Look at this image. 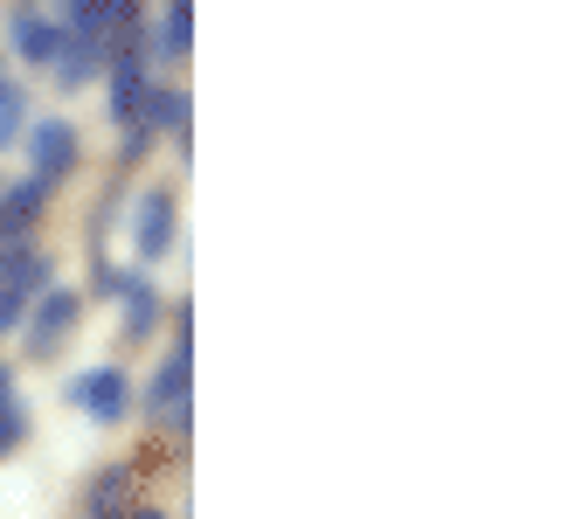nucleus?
<instances>
[{
	"mask_svg": "<svg viewBox=\"0 0 568 519\" xmlns=\"http://www.w3.org/2000/svg\"><path fill=\"white\" fill-rule=\"evenodd\" d=\"M28 305H36V319H28V354H36V360H49L55 346H63V339L77 333V312H83V298L70 292V284H42V292L28 298Z\"/></svg>",
	"mask_w": 568,
	"mask_h": 519,
	"instance_id": "1",
	"label": "nucleus"
},
{
	"mask_svg": "<svg viewBox=\"0 0 568 519\" xmlns=\"http://www.w3.org/2000/svg\"><path fill=\"white\" fill-rule=\"evenodd\" d=\"M28 139V160H36V173L55 187V181H70L77 173V153H83V139H77V125L70 119H36L21 132Z\"/></svg>",
	"mask_w": 568,
	"mask_h": 519,
	"instance_id": "2",
	"label": "nucleus"
},
{
	"mask_svg": "<svg viewBox=\"0 0 568 519\" xmlns=\"http://www.w3.org/2000/svg\"><path fill=\"white\" fill-rule=\"evenodd\" d=\"M63 35H70V28L55 21L49 8H14V14H8V49L21 55L28 70H49V55L63 49Z\"/></svg>",
	"mask_w": 568,
	"mask_h": 519,
	"instance_id": "3",
	"label": "nucleus"
},
{
	"mask_svg": "<svg viewBox=\"0 0 568 519\" xmlns=\"http://www.w3.org/2000/svg\"><path fill=\"white\" fill-rule=\"evenodd\" d=\"M174 228H181V215H174V194H166V187H153L146 201H139V264H160V256L174 250Z\"/></svg>",
	"mask_w": 568,
	"mask_h": 519,
	"instance_id": "4",
	"label": "nucleus"
},
{
	"mask_svg": "<svg viewBox=\"0 0 568 519\" xmlns=\"http://www.w3.org/2000/svg\"><path fill=\"white\" fill-rule=\"evenodd\" d=\"M42 201H49V181H42V173H28L21 187H8V194H0V250H8V243H21L28 228L42 222Z\"/></svg>",
	"mask_w": 568,
	"mask_h": 519,
	"instance_id": "5",
	"label": "nucleus"
},
{
	"mask_svg": "<svg viewBox=\"0 0 568 519\" xmlns=\"http://www.w3.org/2000/svg\"><path fill=\"white\" fill-rule=\"evenodd\" d=\"M187 374H194V354H187V346H174V354H166V367L153 374V395H146V409L166 423V416H174V423H187Z\"/></svg>",
	"mask_w": 568,
	"mask_h": 519,
	"instance_id": "6",
	"label": "nucleus"
},
{
	"mask_svg": "<svg viewBox=\"0 0 568 519\" xmlns=\"http://www.w3.org/2000/svg\"><path fill=\"white\" fill-rule=\"evenodd\" d=\"M77 401H83V409H91L98 423H119V416L132 409V388H125V374H119V367H91V374L77 381Z\"/></svg>",
	"mask_w": 568,
	"mask_h": 519,
	"instance_id": "7",
	"label": "nucleus"
},
{
	"mask_svg": "<svg viewBox=\"0 0 568 519\" xmlns=\"http://www.w3.org/2000/svg\"><path fill=\"white\" fill-rule=\"evenodd\" d=\"M104 70V49L91 42V35H63V49L49 55V77H55V91H83Z\"/></svg>",
	"mask_w": 568,
	"mask_h": 519,
	"instance_id": "8",
	"label": "nucleus"
},
{
	"mask_svg": "<svg viewBox=\"0 0 568 519\" xmlns=\"http://www.w3.org/2000/svg\"><path fill=\"white\" fill-rule=\"evenodd\" d=\"M42 284H49V256H42V250H28V243H8V250H0V292L36 298Z\"/></svg>",
	"mask_w": 568,
	"mask_h": 519,
	"instance_id": "9",
	"label": "nucleus"
},
{
	"mask_svg": "<svg viewBox=\"0 0 568 519\" xmlns=\"http://www.w3.org/2000/svg\"><path fill=\"white\" fill-rule=\"evenodd\" d=\"M153 55H166V63H181V55L194 49V0H166L160 8V28H153Z\"/></svg>",
	"mask_w": 568,
	"mask_h": 519,
	"instance_id": "10",
	"label": "nucleus"
},
{
	"mask_svg": "<svg viewBox=\"0 0 568 519\" xmlns=\"http://www.w3.org/2000/svg\"><path fill=\"white\" fill-rule=\"evenodd\" d=\"M139 125L174 132L181 146H187V91H181V83H153V91H146V111H139Z\"/></svg>",
	"mask_w": 568,
	"mask_h": 519,
	"instance_id": "11",
	"label": "nucleus"
},
{
	"mask_svg": "<svg viewBox=\"0 0 568 519\" xmlns=\"http://www.w3.org/2000/svg\"><path fill=\"white\" fill-rule=\"evenodd\" d=\"M111 298H125V333L139 339V333H153V319H160V298H153V284L146 277H119V292Z\"/></svg>",
	"mask_w": 568,
	"mask_h": 519,
	"instance_id": "12",
	"label": "nucleus"
},
{
	"mask_svg": "<svg viewBox=\"0 0 568 519\" xmlns=\"http://www.w3.org/2000/svg\"><path fill=\"white\" fill-rule=\"evenodd\" d=\"M132 512V478L125 471H104L91 485V519H125Z\"/></svg>",
	"mask_w": 568,
	"mask_h": 519,
	"instance_id": "13",
	"label": "nucleus"
},
{
	"mask_svg": "<svg viewBox=\"0 0 568 519\" xmlns=\"http://www.w3.org/2000/svg\"><path fill=\"white\" fill-rule=\"evenodd\" d=\"M21 132H28V91H14V83H0V153H8Z\"/></svg>",
	"mask_w": 568,
	"mask_h": 519,
	"instance_id": "14",
	"label": "nucleus"
},
{
	"mask_svg": "<svg viewBox=\"0 0 568 519\" xmlns=\"http://www.w3.org/2000/svg\"><path fill=\"white\" fill-rule=\"evenodd\" d=\"M21 437H28V416L14 409V395H8V401H0V457H14Z\"/></svg>",
	"mask_w": 568,
	"mask_h": 519,
	"instance_id": "15",
	"label": "nucleus"
},
{
	"mask_svg": "<svg viewBox=\"0 0 568 519\" xmlns=\"http://www.w3.org/2000/svg\"><path fill=\"white\" fill-rule=\"evenodd\" d=\"M21 312H28L21 292H0V333H21Z\"/></svg>",
	"mask_w": 568,
	"mask_h": 519,
	"instance_id": "16",
	"label": "nucleus"
},
{
	"mask_svg": "<svg viewBox=\"0 0 568 519\" xmlns=\"http://www.w3.org/2000/svg\"><path fill=\"white\" fill-rule=\"evenodd\" d=\"M83 8H91V0H49V14L63 21V28H77V21H83Z\"/></svg>",
	"mask_w": 568,
	"mask_h": 519,
	"instance_id": "17",
	"label": "nucleus"
},
{
	"mask_svg": "<svg viewBox=\"0 0 568 519\" xmlns=\"http://www.w3.org/2000/svg\"><path fill=\"white\" fill-rule=\"evenodd\" d=\"M125 519H166V512H160V506H132Z\"/></svg>",
	"mask_w": 568,
	"mask_h": 519,
	"instance_id": "18",
	"label": "nucleus"
},
{
	"mask_svg": "<svg viewBox=\"0 0 568 519\" xmlns=\"http://www.w3.org/2000/svg\"><path fill=\"white\" fill-rule=\"evenodd\" d=\"M0 83H8V55H0Z\"/></svg>",
	"mask_w": 568,
	"mask_h": 519,
	"instance_id": "19",
	"label": "nucleus"
}]
</instances>
